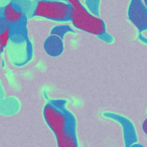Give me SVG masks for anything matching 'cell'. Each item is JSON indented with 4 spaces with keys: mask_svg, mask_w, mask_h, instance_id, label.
<instances>
[{
    "mask_svg": "<svg viewBox=\"0 0 147 147\" xmlns=\"http://www.w3.org/2000/svg\"><path fill=\"white\" fill-rule=\"evenodd\" d=\"M65 101L53 100L43 108V118L57 138V146L77 147L76 120L65 107Z\"/></svg>",
    "mask_w": 147,
    "mask_h": 147,
    "instance_id": "cell-1",
    "label": "cell"
},
{
    "mask_svg": "<svg viewBox=\"0 0 147 147\" xmlns=\"http://www.w3.org/2000/svg\"><path fill=\"white\" fill-rule=\"evenodd\" d=\"M67 1L71 6L69 20L77 29L97 36L106 32V23L104 20H102L98 15L91 12L81 3L80 0Z\"/></svg>",
    "mask_w": 147,
    "mask_h": 147,
    "instance_id": "cell-2",
    "label": "cell"
},
{
    "mask_svg": "<svg viewBox=\"0 0 147 147\" xmlns=\"http://www.w3.org/2000/svg\"><path fill=\"white\" fill-rule=\"evenodd\" d=\"M71 9V4L67 0H38L32 15L53 21H67Z\"/></svg>",
    "mask_w": 147,
    "mask_h": 147,
    "instance_id": "cell-3",
    "label": "cell"
},
{
    "mask_svg": "<svg viewBox=\"0 0 147 147\" xmlns=\"http://www.w3.org/2000/svg\"><path fill=\"white\" fill-rule=\"evenodd\" d=\"M63 39V38L57 36V35H49L43 42V49H45V53L53 57H59L65 51Z\"/></svg>",
    "mask_w": 147,
    "mask_h": 147,
    "instance_id": "cell-4",
    "label": "cell"
},
{
    "mask_svg": "<svg viewBox=\"0 0 147 147\" xmlns=\"http://www.w3.org/2000/svg\"><path fill=\"white\" fill-rule=\"evenodd\" d=\"M2 12L10 25L18 23L25 16V13L23 12L22 8L15 0L5 5Z\"/></svg>",
    "mask_w": 147,
    "mask_h": 147,
    "instance_id": "cell-5",
    "label": "cell"
},
{
    "mask_svg": "<svg viewBox=\"0 0 147 147\" xmlns=\"http://www.w3.org/2000/svg\"><path fill=\"white\" fill-rule=\"evenodd\" d=\"M69 32H74V29L67 24L55 25V26L53 27L51 30V34L57 35V36L61 37V38H63V37L65 36V34Z\"/></svg>",
    "mask_w": 147,
    "mask_h": 147,
    "instance_id": "cell-6",
    "label": "cell"
},
{
    "mask_svg": "<svg viewBox=\"0 0 147 147\" xmlns=\"http://www.w3.org/2000/svg\"><path fill=\"white\" fill-rule=\"evenodd\" d=\"M9 42H10V26L0 33V53L4 51V49L8 47Z\"/></svg>",
    "mask_w": 147,
    "mask_h": 147,
    "instance_id": "cell-7",
    "label": "cell"
},
{
    "mask_svg": "<svg viewBox=\"0 0 147 147\" xmlns=\"http://www.w3.org/2000/svg\"><path fill=\"white\" fill-rule=\"evenodd\" d=\"M86 6L92 13L99 15V7H100V0H85Z\"/></svg>",
    "mask_w": 147,
    "mask_h": 147,
    "instance_id": "cell-8",
    "label": "cell"
},
{
    "mask_svg": "<svg viewBox=\"0 0 147 147\" xmlns=\"http://www.w3.org/2000/svg\"><path fill=\"white\" fill-rule=\"evenodd\" d=\"M9 26H10V24H9V22L7 21V19L5 18L4 15H3V12L0 13V33L3 32V31Z\"/></svg>",
    "mask_w": 147,
    "mask_h": 147,
    "instance_id": "cell-9",
    "label": "cell"
},
{
    "mask_svg": "<svg viewBox=\"0 0 147 147\" xmlns=\"http://www.w3.org/2000/svg\"><path fill=\"white\" fill-rule=\"evenodd\" d=\"M143 130H144V132L147 134V119L144 121V123H143Z\"/></svg>",
    "mask_w": 147,
    "mask_h": 147,
    "instance_id": "cell-10",
    "label": "cell"
}]
</instances>
